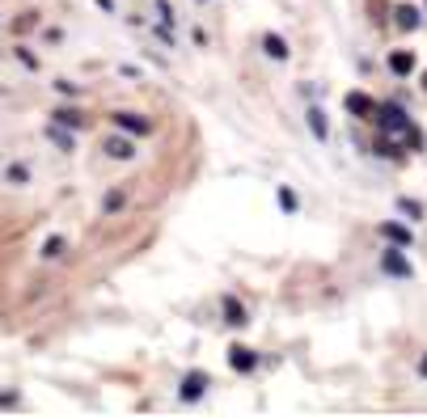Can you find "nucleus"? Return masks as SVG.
<instances>
[{
    "label": "nucleus",
    "mask_w": 427,
    "mask_h": 418,
    "mask_svg": "<svg viewBox=\"0 0 427 418\" xmlns=\"http://www.w3.org/2000/svg\"><path fill=\"white\" fill-rule=\"evenodd\" d=\"M377 123H381V131H385V135H407V131L415 127V123H411V114H407L402 106H381V110H377Z\"/></svg>",
    "instance_id": "obj_1"
},
{
    "label": "nucleus",
    "mask_w": 427,
    "mask_h": 418,
    "mask_svg": "<svg viewBox=\"0 0 427 418\" xmlns=\"http://www.w3.org/2000/svg\"><path fill=\"white\" fill-rule=\"evenodd\" d=\"M208 372H186V381H182V402H199L203 393H208Z\"/></svg>",
    "instance_id": "obj_2"
},
{
    "label": "nucleus",
    "mask_w": 427,
    "mask_h": 418,
    "mask_svg": "<svg viewBox=\"0 0 427 418\" xmlns=\"http://www.w3.org/2000/svg\"><path fill=\"white\" fill-rule=\"evenodd\" d=\"M381 271H385V275H398V279H411V262H407L398 250H385V254H381Z\"/></svg>",
    "instance_id": "obj_3"
},
{
    "label": "nucleus",
    "mask_w": 427,
    "mask_h": 418,
    "mask_svg": "<svg viewBox=\"0 0 427 418\" xmlns=\"http://www.w3.org/2000/svg\"><path fill=\"white\" fill-rule=\"evenodd\" d=\"M347 110H351L356 118H368V114H377V106H373V97H368V93H347Z\"/></svg>",
    "instance_id": "obj_4"
},
{
    "label": "nucleus",
    "mask_w": 427,
    "mask_h": 418,
    "mask_svg": "<svg viewBox=\"0 0 427 418\" xmlns=\"http://www.w3.org/2000/svg\"><path fill=\"white\" fill-rule=\"evenodd\" d=\"M114 123H119L123 131H131V135H144V131H148V118H140V114H131V110H119Z\"/></svg>",
    "instance_id": "obj_5"
},
{
    "label": "nucleus",
    "mask_w": 427,
    "mask_h": 418,
    "mask_svg": "<svg viewBox=\"0 0 427 418\" xmlns=\"http://www.w3.org/2000/svg\"><path fill=\"white\" fill-rule=\"evenodd\" d=\"M394 13H398V17H394V21H398V25H402V30H419V21H423V13H419V8H415V4H398V8H394Z\"/></svg>",
    "instance_id": "obj_6"
},
{
    "label": "nucleus",
    "mask_w": 427,
    "mask_h": 418,
    "mask_svg": "<svg viewBox=\"0 0 427 418\" xmlns=\"http://www.w3.org/2000/svg\"><path fill=\"white\" fill-rule=\"evenodd\" d=\"M229 364L237 368V372H254V351H246V347H229Z\"/></svg>",
    "instance_id": "obj_7"
},
{
    "label": "nucleus",
    "mask_w": 427,
    "mask_h": 418,
    "mask_svg": "<svg viewBox=\"0 0 427 418\" xmlns=\"http://www.w3.org/2000/svg\"><path fill=\"white\" fill-rule=\"evenodd\" d=\"M390 72H394V76H411V72H415V55L394 51V55H390Z\"/></svg>",
    "instance_id": "obj_8"
},
{
    "label": "nucleus",
    "mask_w": 427,
    "mask_h": 418,
    "mask_svg": "<svg viewBox=\"0 0 427 418\" xmlns=\"http://www.w3.org/2000/svg\"><path fill=\"white\" fill-rule=\"evenodd\" d=\"M381 237H385V241H394V245H411V228H402V224H394V220H385V224H381Z\"/></svg>",
    "instance_id": "obj_9"
},
{
    "label": "nucleus",
    "mask_w": 427,
    "mask_h": 418,
    "mask_svg": "<svg viewBox=\"0 0 427 418\" xmlns=\"http://www.w3.org/2000/svg\"><path fill=\"white\" fill-rule=\"evenodd\" d=\"M106 152H110V156H119V161H127V156H136V148H131V140H123V135H114V140H106Z\"/></svg>",
    "instance_id": "obj_10"
},
{
    "label": "nucleus",
    "mask_w": 427,
    "mask_h": 418,
    "mask_svg": "<svg viewBox=\"0 0 427 418\" xmlns=\"http://www.w3.org/2000/svg\"><path fill=\"white\" fill-rule=\"evenodd\" d=\"M263 47H267V55H271V59H288V42H284L279 34H267V38H263Z\"/></svg>",
    "instance_id": "obj_11"
},
{
    "label": "nucleus",
    "mask_w": 427,
    "mask_h": 418,
    "mask_svg": "<svg viewBox=\"0 0 427 418\" xmlns=\"http://www.w3.org/2000/svg\"><path fill=\"white\" fill-rule=\"evenodd\" d=\"M309 127H313V135H318V140H326V110H322V106H313V110H309Z\"/></svg>",
    "instance_id": "obj_12"
},
{
    "label": "nucleus",
    "mask_w": 427,
    "mask_h": 418,
    "mask_svg": "<svg viewBox=\"0 0 427 418\" xmlns=\"http://www.w3.org/2000/svg\"><path fill=\"white\" fill-rule=\"evenodd\" d=\"M224 321H229V326H246V309H241L237 300H224Z\"/></svg>",
    "instance_id": "obj_13"
},
{
    "label": "nucleus",
    "mask_w": 427,
    "mask_h": 418,
    "mask_svg": "<svg viewBox=\"0 0 427 418\" xmlns=\"http://www.w3.org/2000/svg\"><path fill=\"white\" fill-rule=\"evenodd\" d=\"M55 123L59 127H80V114L76 110H55Z\"/></svg>",
    "instance_id": "obj_14"
},
{
    "label": "nucleus",
    "mask_w": 427,
    "mask_h": 418,
    "mask_svg": "<svg viewBox=\"0 0 427 418\" xmlns=\"http://www.w3.org/2000/svg\"><path fill=\"white\" fill-rule=\"evenodd\" d=\"M398 211H407L411 220H419V216H423V203H415V199H398Z\"/></svg>",
    "instance_id": "obj_15"
},
{
    "label": "nucleus",
    "mask_w": 427,
    "mask_h": 418,
    "mask_svg": "<svg viewBox=\"0 0 427 418\" xmlns=\"http://www.w3.org/2000/svg\"><path fill=\"white\" fill-rule=\"evenodd\" d=\"M64 254V237H47V245H42V258H59Z\"/></svg>",
    "instance_id": "obj_16"
},
{
    "label": "nucleus",
    "mask_w": 427,
    "mask_h": 418,
    "mask_svg": "<svg viewBox=\"0 0 427 418\" xmlns=\"http://www.w3.org/2000/svg\"><path fill=\"white\" fill-rule=\"evenodd\" d=\"M51 140H55V144H59V148H72V135H68V131H64V127H59V123H55V127H51Z\"/></svg>",
    "instance_id": "obj_17"
},
{
    "label": "nucleus",
    "mask_w": 427,
    "mask_h": 418,
    "mask_svg": "<svg viewBox=\"0 0 427 418\" xmlns=\"http://www.w3.org/2000/svg\"><path fill=\"white\" fill-rule=\"evenodd\" d=\"M402 144H407V148H419V144H423V135H419V127H411V131L402 135Z\"/></svg>",
    "instance_id": "obj_18"
},
{
    "label": "nucleus",
    "mask_w": 427,
    "mask_h": 418,
    "mask_svg": "<svg viewBox=\"0 0 427 418\" xmlns=\"http://www.w3.org/2000/svg\"><path fill=\"white\" fill-rule=\"evenodd\" d=\"M423 85H427V76H423Z\"/></svg>",
    "instance_id": "obj_19"
}]
</instances>
